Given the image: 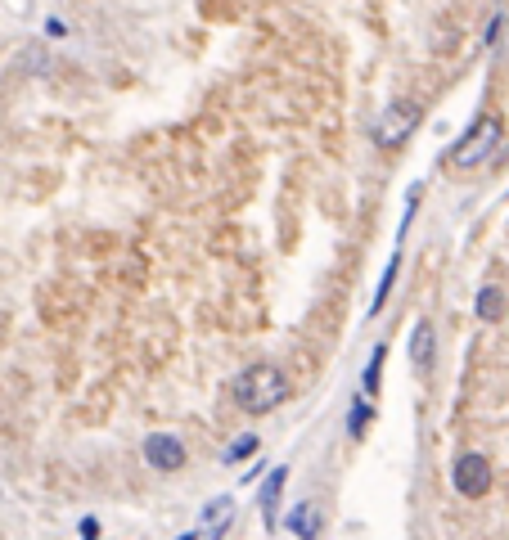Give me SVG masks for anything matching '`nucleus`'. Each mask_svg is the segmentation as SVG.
Returning <instances> with one entry per match:
<instances>
[{
	"instance_id": "1",
	"label": "nucleus",
	"mask_w": 509,
	"mask_h": 540,
	"mask_svg": "<svg viewBox=\"0 0 509 540\" xmlns=\"http://www.w3.org/2000/svg\"><path fill=\"white\" fill-rule=\"evenodd\" d=\"M230 396H235V405L244 414H271L289 401V378H284L280 365H248L235 378Z\"/></svg>"
},
{
	"instance_id": "2",
	"label": "nucleus",
	"mask_w": 509,
	"mask_h": 540,
	"mask_svg": "<svg viewBox=\"0 0 509 540\" xmlns=\"http://www.w3.org/2000/svg\"><path fill=\"white\" fill-rule=\"evenodd\" d=\"M500 135H505V126H500V117L482 113L478 122H473L469 131H464L460 140H455V149L446 153V167H455V171H469V167H478V162H487L491 153H496Z\"/></svg>"
},
{
	"instance_id": "3",
	"label": "nucleus",
	"mask_w": 509,
	"mask_h": 540,
	"mask_svg": "<svg viewBox=\"0 0 509 540\" xmlns=\"http://www.w3.org/2000/svg\"><path fill=\"white\" fill-rule=\"evenodd\" d=\"M424 122V108L415 104V99H397V104L383 108V117L374 122V144H379L383 153L401 149V144L415 135V126Z\"/></svg>"
},
{
	"instance_id": "4",
	"label": "nucleus",
	"mask_w": 509,
	"mask_h": 540,
	"mask_svg": "<svg viewBox=\"0 0 509 540\" xmlns=\"http://www.w3.org/2000/svg\"><path fill=\"white\" fill-rule=\"evenodd\" d=\"M451 482H455V491L469 495V500L487 495V486H491V464H487V455H478V450H464V455L455 459V468H451Z\"/></svg>"
},
{
	"instance_id": "5",
	"label": "nucleus",
	"mask_w": 509,
	"mask_h": 540,
	"mask_svg": "<svg viewBox=\"0 0 509 540\" xmlns=\"http://www.w3.org/2000/svg\"><path fill=\"white\" fill-rule=\"evenodd\" d=\"M145 464L154 468V473H176V468H185L181 437H172V432H149L145 437Z\"/></svg>"
},
{
	"instance_id": "6",
	"label": "nucleus",
	"mask_w": 509,
	"mask_h": 540,
	"mask_svg": "<svg viewBox=\"0 0 509 540\" xmlns=\"http://www.w3.org/2000/svg\"><path fill=\"white\" fill-rule=\"evenodd\" d=\"M284 522H289V531L298 540H320V522H325V513H320L316 500H302V504H293Z\"/></svg>"
},
{
	"instance_id": "7",
	"label": "nucleus",
	"mask_w": 509,
	"mask_h": 540,
	"mask_svg": "<svg viewBox=\"0 0 509 540\" xmlns=\"http://www.w3.org/2000/svg\"><path fill=\"white\" fill-rule=\"evenodd\" d=\"M230 518H235V495H221V500H212L208 509H203L199 540H221L230 531Z\"/></svg>"
},
{
	"instance_id": "8",
	"label": "nucleus",
	"mask_w": 509,
	"mask_h": 540,
	"mask_svg": "<svg viewBox=\"0 0 509 540\" xmlns=\"http://www.w3.org/2000/svg\"><path fill=\"white\" fill-rule=\"evenodd\" d=\"M433 320H415V333H410V365H415V374H428V365H433Z\"/></svg>"
},
{
	"instance_id": "9",
	"label": "nucleus",
	"mask_w": 509,
	"mask_h": 540,
	"mask_svg": "<svg viewBox=\"0 0 509 540\" xmlns=\"http://www.w3.org/2000/svg\"><path fill=\"white\" fill-rule=\"evenodd\" d=\"M284 482H289V468H271L266 473V482H262V518L266 522H275V504H280V495H284Z\"/></svg>"
},
{
	"instance_id": "10",
	"label": "nucleus",
	"mask_w": 509,
	"mask_h": 540,
	"mask_svg": "<svg viewBox=\"0 0 509 540\" xmlns=\"http://www.w3.org/2000/svg\"><path fill=\"white\" fill-rule=\"evenodd\" d=\"M473 311H478V320H500L505 315V288H496V284H482L478 288V302H473Z\"/></svg>"
},
{
	"instance_id": "11",
	"label": "nucleus",
	"mask_w": 509,
	"mask_h": 540,
	"mask_svg": "<svg viewBox=\"0 0 509 540\" xmlns=\"http://www.w3.org/2000/svg\"><path fill=\"white\" fill-rule=\"evenodd\" d=\"M397 270H401V252H392V261H388V270H383V279H379V288H374V306H370V315H379V311H383V302H388V293H392V284H397Z\"/></svg>"
},
{
	"instance_id": "12",
	"label": "nucleus",
	"mask_w": 509,
	"mask_h": 540,
	"mask_svg": "<svg viewBox=\"0 0 509 540\" xmlns=\"http://www.w3.org/2000/svg\"><path fill=\"white\" fill-rule=\"evenodd\" d=\"M257 450H262V441L253 437V432H244V437H235L230 441V450L221 455V464H244V459H253Z\"/></svg>"
},
{
	"instance_id": "13",
	"label": "nucleus",
	"mask_w": 509,
	"mask_h": 540,
	"mask_svg": "<svg viewBox=\"0 0 509 540\" xmlns=\"http://www.w3.org/2000/svg\"><path fill=\"white\" fill-rule=\"evenodd\" d=\"M383 356H388V347H383V342H379V347H374L370 351V360H365V374H361V383H365V396H374V392H379V383H383Z\"/></svg>"
},
{
	"instance_id": "14",
	"label": "nucleus",
	"mask_w": 509,
	"mask_h": 540,
	"mask_svg": "<svg viewBox=\"0 0 509 540\" xmlns=\"http://www.w3.org/2000/svg\"><path fill=\"white\" fill-rule=\"evenodd\" d=\"M370 401H361V396H356V401H352V419H347V432H352V437H361V432L365 428H370Z\"/></svg>"
},
{
	"instance_id": "15",
	"label": "nucleus",
	"mask_w": 509,
	"mask_h": 540,
	"mask_svg": "<svg viewBox=\"0 0 509 540\" xmlns=\"http://www.w3.org/2000/svg\"><path fill=\"white\" fill-rule=\"evenodd\" d=\"M82 540H100V522H95V518L82 522Z\"/></svg>"
},
{
	"instance_id": "16",
	"label": "nucleus",
	"mask_w": 509,
	"mask_h": 540,
	"mask_svg": "<svg viewBox=\"0 0 509 540\" xmlns=\"http://www.w3.org/2000/svg\"><path fill=\"white\" fill-rule=\"evenodd\" d=\"M176 540H199V531H190V536H176Z\"/></svg>"
}]
</instances>
